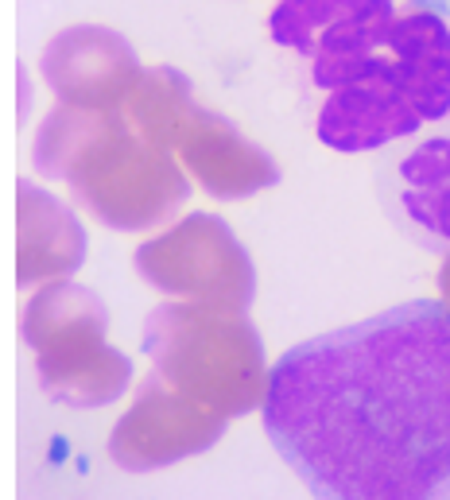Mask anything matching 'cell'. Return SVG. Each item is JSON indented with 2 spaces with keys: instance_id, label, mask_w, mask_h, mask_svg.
<instances>
[{
  "instance_id": "obj_2",
  "label": "cell",
  "mask_w": 450,
  "mask_h": 500,
  "mask_svg": "<svg viewBox=\"0 0 450 500\" xmlns=\"http://www.w3.org/2000/svg\"><path fill=\"white\" fill-rule=\"evenodd\" d=\"M268 35L318 97L330 151H381L450 113L446 0H280Z\"/></svg>"
},
{
  "instance_id": "obj_3",
  "label": "cell",
  "mask_w": 450,
  "mask_h": 500,
  "mask_svg": "<svg viewBox=\"0 0 450 500\" xmlns=\"http://www.w3.org/2000/svg\"><path fill=\"white\" fill-rule=\"evenodd\" d=\"M373 186L384 217L416 249L450 252V113L423 132L381 148Z\"/></svg>"
},
{
  "instance_id": "obj_1",
  "label": "cell",
  "mask_w": 450,
  "mask_h": 500,
  "mask_svg": "<svg viewBox=\"0 0 450 500\" xmlns=\"http://www.w3.org/2000/svg\"><path fill=\"white\" fill-rule=\"evenodd\" d=\"M260 423L318 500H450V303L315 333L268 368Z\"/></svg>"
}]
</instances>
